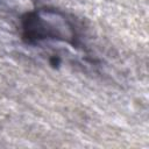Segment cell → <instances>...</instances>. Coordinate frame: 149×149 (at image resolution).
Listing matches in <instances>:
<instances>
[{"label":"cell","instance_id":"obj_1","mask_svg":"<svg viewBox=\"0 0 149 149\" xmlns=\"http://www.w3.org/2000/svg\"><path fill=\"white\" fill-rule=\"evenodd\" d=\"M23 38L29 43L45 40L63 41L74 44L76 31L72 22L55 9H37L22 19Z\"/></svg>","mask_w":149,"mask_h":149}]
</instances>
